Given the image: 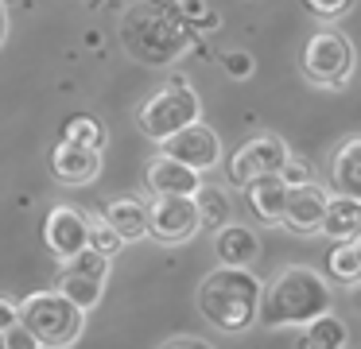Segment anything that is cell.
I'll return each instance as SVG.
<instances>
[{
  "label": "cell",
  "instance_id": "6da1fadb",
  "mask_svg": "<svg viewBox=\"0 0 361 349\" xmlns=\"http://www.w3.org/2000/svg\"><path fill=\"white\" fill-rule=\"evenodd\" d=\"M121 47L144 66H167L190 47V23L159 0H140L121 16Z\"/></svg>",
  "mask_w": 361,
  "mask_h": 349
},
{
  "label": "cell",
  "instance_id": "7a4b0ae2",
  "mask_svg": "<svg viewBox=\"0 0 361 349\" xmlns=\"http://www.w3.org/2000/svg\"><path fill=\"white\" fill-rule=\"evenodd\" d=\"M330 310V283L307 264L283 268L260 295V314L257 322L264 330H299L311 318Z\"/></svg>",
  "mask_w": 361,
  "mask_h": 349
},
{
  "label": "cell",
  "instance_id": "3957f363",
  "mask_svg": "<svg viewBox=\"0 0 361 349\" xmlns=\"http://www.w3.org/2000/svg\"><path fill=\"white\" fill-rule=\"evenodd\" d=\"M260 295H264V283L252 276L249 268H218L198 283V314L221 333H245L260 314Z\"/></svg>",
  "mask_w": 361,
  "mask_h": 349
},
{
  "label": "cell",
  "instance_id": "277c9868",
  "mask_svg": "<svg viewBox=\"0 0 361 349\" xmlns=\"http://www.w3.org/2000/svg\"><path fill=\"white\" fill-rule=\"evenodd\" d=\"M20 322L39 338L43 349H66L86 330V310L74 299H66L59 287H51V291H35L20 302Z\"/></svg>",
  "mask_w": 361,
  "mask_h": 349
},
{
  "label": "cell",
  "instance_id": "5b68a950",
  "mask_svg": "<svg viewBox=\"0 0 361 349\" xmlns=\"http://www.w3.org/2000/svg\"><path fill=\"white\" fill-rule=\"evenodd\" d=\"M198 113H202V101H198L195 90H190V82L187 78H171V82L159 85V90L136 109V128H140L148 140L164 144V140H171L175 132L187 128V124H195Z\"/></svg>",
  "mask_w": 361,
  "mask_h": 349
},
{
  "label": "cell",
  "instance_id": "8992f818",
  "mask_svg": "<svg viewBox=\"0 0 361 349\" xmlns=\"http://www.w3.org/2000/svg\"><path fill=\"white\" fill-rule=\"evenodd\" d=\"M353 74V47L342 31L319 27L303 47V78L322 90H342Z\"/></svg>",
  "mask_w": 361,
  "mask_h": 349
},
{
  "label": "cell",
  "instance_id": "52a82bcc",
  "mask_svg": "<svg viewBox=\"0 0 361 349\" xmlns=\"http://www.w3.org/2000/svg\"><path fill=\"white\" fill-rule=\"evenodd\" d=\"M202 229L195 194H152L148 202V237L159 245H187Z\"/></svg>",
  "mask_w": 361,
  "mask_h": 349
},
{
  "label": "cell",
  "instance_id": "ba28073f",
  "mask_svg": "<svg viewBox=\"0 0 361 349\" xmlns=\"http://www.w3.org/2000/svg\"><path fill=\"white\" fill-rule=\"evenodd\" d=\"M105 283H109V256L94 252V248H82V252L66 256L63 268H59V279H55L59 291L66 299H74L82 310H94L102 302Z\"/></svg>",
  "mask_w": 361,
  "mask_h": 349
},
{
  "label": "cell",
  "instance_id": "9c48e42d",
  "mask_svg": "<svg viewBox=\"0 0 361 349\" xmlns=\"http://www.w3.org/2000/svg\"><path fill=\"white\" fill-rule=\"evenodd\" d=\"M288 144H283L280 136H272V132H260V136L245 140L241 147L233 152V159H229V183L237 186V190H245V186L252 183V178L260 175H280L283 159H288Z\"/></svg>",
  "mask_w": 361,
  "mask_h": 349
},
{
  "label": "cell",
  "instance_id": "30bf717a",
  "mask_svg": "<svg viewBox=\"0 0 361 349\" xmlns=\"http://www.w3.org/2000/svg\"><path fill=\"white\" fill-rule=\"evenodd\" d=\"M164 152L171 155V159L195 167V171H210V167H218V159H221V140L210 124L195 121L183 132H175L171 140H164Z\"/></svg>",
  "mask_w": 361,
  "mask_h": 349
},
{
  "label": "cell",
  "instance_id": "8fae6325",
  "mask_svg": "<svg viewBox=\"0 0 361 349\" xmlns=\"http://www.w3.org/2000/svg\"><path fill=\"white\" fill-rule=\"evenodd\" d=\"M43 240L59 260L82 252V248H90V217L78 206H55L43 221Z\"/></svg>",
  "mask_w": 361,
  "mask_h": 349
},
{
  "label": "cell",
  "instance_id": "7c38bea8",
  "mask_svg": "<svg viewBox=\"0 0 361 349\" xmlns=\"http://www.w3.org/2000/svg\"><path fill=\"white\" fill-rule=\"evenodd\" d=\"M97 171H102V147L71 144V140H59L51 147V175L63 186H86L97 178Z\"/></svg>",
  "mask_w": 361,
  "mask_h": 349
},
{
  "label": "cell",
  "instance_id": "4fadbf2b",
  "mask_svg": "<svg viewBox=\"0 0 361 349\" xmlns=\"http://www.w3.org/2000/svg\"><path fill=\"white\" fill-rule=\"evenodd\" d=\"M330 194L319 183H303L291 186L288 194V209H283V225L291 233H319L322 229V214H326Z\"/></svg>",
  "mask_w": 361,
  "mask_h": 349
},
{
  "label": "cell",
  "instance_id": "5bb4252c",
  "mask_svg": "<svg viewBox=\"0 0 361 349\" xmlns=\"http://www.w3.org/2000/svg\"><path fill=\"white\" fill-rule=\"evenodd\" d=\"M144 183L152 194H198L202 186V171L187 167V163L171 159V155H156V159L144 167Z\"/></svg>",
  "mask_w": 361,
  "mask_h": 349
},
{
  "label": "cell",
  "instance_id": "9a60e30c",
  "mask_svg": "<svg viewBox=\"0 0 361 349\" xmlns=\"http://www.w3.org/2000/svg\"><path fill=\"white\" fill-rule=\"evenodd\" d=\"M288 194L291 186L283 183V175H260L245 186L249 209L260 225H283V209H288Z\"/></svg>",
  "mask_w": 361,
  "mask_h": 349
},
{
  "label": "cell",
  "instance_id": "2e32d148",
  "mask_svg": "<svg viewBox=\"0 0 361 349\" xmlns=\"http://www.w3.org/2000/svg\"><path fill=\"white\" fill-rule=\"evenodd\" d=\"M214 256H218V264H226V268H249L260 256V240L249 225H229L226 221L214 233Z\"/></svg>",
  "mask_w": 361,
  "mask_h": 349
},
{
  "label": "cell",
  "instance_id": "e0dca14e",
  "mask_svg": "<svg viewBox=\"0 0 361 349\" xmlns=\"http://www.w3.org/2000/svg\"><path fill=\"white\" fill-rule=\"evenodd\" d=\"M330 186L334 194L361 198V136H345L330 159Z\"/></svg>",
  "mask_w": 361,
  "mask_h": 349
},
{
  "label": "cell",
  "instance_id": "ac0fdd59",
  "mask_svg": "<svg viewBox=\"0 0 361 349\" xmlns=\"http://www.w3.org/2000/svg\"><path fill=\"white\" fill-rule=\"evenodd\" d=\"M319 233H326L330 240L357 237V233H361V198H350V194H330Z\"/></svg>",
  "mask_w": 361,
  "mask_h": 349
},
{
  "label": "cell",
  "instance_id": "d6986e66",
  "mask_svg": "<svg viewBox=\"0 0 361 349\" xmlns=\"http://www.w3.org/2000/svg\"><path fill=\"white\" fill-rule=\"evenodd\" d=\"M350 341V330L338 314H319L311 318L307 326H299V338H295V349H345Z\"/></svg>",
  "mask_w": 361,
  "mask_h": 349
},
{
  "label": "cell",
  "instance_id": "ffe728a7",
  "mask_svg": "<svg viewBox=\"0 0 361 349\" xmlns=\"http://www.w3.org/2000/svg\"><path fill=\"white\" fill-rule=\"evenodd\" d=\"M102 217H105V221H109L125 240L148 237V206H144L140 198H113L109 206H105Z\"/></svg>",
  "mask_w": 361,
  "mask_h": 349
},
{
  "label": "cell",
  "instance_id": "44dd1931",
  "mask_svg": "<svg viewBox=\"0 0 361 349\" xmlns=\"http://www.w3.org/2000/svg\"><path fill=\"white\" fill-rule=\"evenodd\" d=\"M195 202H198V214H202V229L218 233L229 221V194L226 190H218V186H198Z\"/></svg>",
  "mask_w": 361,
  "mask_h": 349
},
{
  "label": "cell",
  "instance_id": "7402d4cb",
  "mask_svg": "<svg viewBox=\"0 0 361 349\" xmlns=\"http://www.w3.org/2000/svg\"><path fill=\"white\" fill-rule=\"evenodd\" d=\"M59 140H71V144H86V147H105V124L90 113H74L63 124Z\"/></svg>",
  "mask_w": 361,
  "mask_h": 349
},
{
  "label": "cell",
  "instance_id": "603a6c76",
  "mask_svg": "<svg viewBox=\"0 0 361 349\" xmlns=\"http://www.w3.org/2000/svg\"><path fill=\"white\" fill-rule=\"evenodd\" d=\"M125 245H128V240L121 237L105 217H90V248H94V252H102V256H109V260H113Z\"/></svg>",
  "mask_w": 361,
  "mask_h": 349
},
{
  "label": "cell",
  "instance_id": "cb8c5ba5",
  "mask_svg": "<svg viewBox=\"0 0 361 349\" xmlns=\"http://www.w3.org/2000/svg\"><path fill=\"white\" fill-rule=\"evenodd\" d=\"M280 175H283V183H288V186H303V183H311V178H314V167H311V159H303V155H288L283 167H280Z\"/></svg>",
  "mask_w": 361,
  "mask_h": 349
},
{
  "label": "cell",
  "instance_id": "d4e9b609",
  "mask_svg": "<svg viewBox=\"0 0 361 349\" xmlns=\"http://www.w3.org/2000/svg\"><path fill=\"white\" fill-rule=\"evenodd\" d=\"M0 349H43V345L24 322H16V326H8V330H0Z\"/></svg>",
  "mask_w": 361,
  "mask_h": 349
},
{
  "label": "cell",
  "instance_id": "484cf974",
  "mask_svg": "<svg viewBox=\"0 0 361 349\" xmlns=\"http://www.w3.org/2000/svg\"><path fill=\"white\" fill-rule=\"evenodd\" d=\"M221 70H226L229 78H237V82H245V78H252L257 62H252L249 51H226L221 54Z\"/></svg>",
  "mask_w": 361,
  "mask_h": 349
},
{
  "label": "cell",
  "instance_id": "4316f807",
  "mask_svg": "<svg viewBox=\"0 0 361 349\" xmlns=\"http://www.w3.org/2000/svg\"><path fill=\"white\" fill-rule=\"evenodd\" d=\"M303 4H307V12H311L314 20H338L353 0H303Z\"/></svg>",
  "mask_w": 361,
  "mask_h": 349
},
{
  "label": "cell",
  "instance_id": "83f0119b",
  "mask_svg": "<svg viewBox=\"0 0 361 349\" xmlns=\"http://www.w3.org/2000/svg\"><path fill=\"white\" fill-rule=\"evenodd\" d=\"M159 349H214V345L202 338H190V333H179V338H167Z\"/></svg>",
  "mask_w": 361,
  "mask_h": 349
},
{
  "label": "cell",
  "instance_id": "f1b7e54d",
  "mask_svg": "<svg viewBox=\"0 0 361 349\" xmlns=\"http://www.w3.org/2000/svg\"><path fill=\"white\" fill-rule=\"evenodd\" d=\"M16 322H20V302L0 295V330H8V326H16Z\"/></svg>",
  "mask_w": 361,
  "mask_h": 349
},
{
  "label": "cell",
  "instance_id": "f546056e",
  "mask_svg": "<svg viewBox=\"0 0 361 349\" xmlns=\"http://www.w3.org/2000/svg\"><path fill=\"white\" fill-rule=\"evenodd\" d=\"M218 23H221V20H218V12H210V8H206V12L195 20V27H202V31H214Z\"/></svg>",
  "mask_w": 361,
  "mask_h": 349
},
{
  "label": "cell",
  "instance_id": "4dcf8cb0",
  "mask_svg": "<svg viewBox=\"0 0 361 349\" xmlns=\"http://www.w3.org/2000/svg\"><path fill=\"white\" fill-rule=\"evenodd\" d=\"M8 39V16H4V8H0V43Z\"/></svg>",
  "mask_w": 361,
  "mask_h": 349
},
{
  "label": "cell",
  "instance_id": "1f68e13d",
  "mask_svg": "<svg viewBox=\"0 0 361 349\" xmlns=\"http://www.w3.org/2000/svg\"><path fill=\"white\" fill-rule=\"evenodd\" d=\"M357 307H361V295H357Z\"/></svg>",
  "mask_w": 361,
  "mask_h": 349
},
{
  "label": "cell",
  "instance_id": "d6a6232c",
  "mask_svg": "<svg viewBox=\"0 0 361 349\" xmlns=\"http://www.w3.org/2000/svg\"><path fill=\"white\" fill-rule=\"evenodd\" d=\"M357 287H361V279H357Z\"/></svg>",
  "mask_w": 361,
  "mask_h": 349
}]
</instances>
